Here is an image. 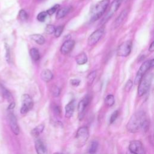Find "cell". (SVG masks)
I'll use <instances>...</instances> for the list:
<instances>
[{"label":"cell","mask_w":154,"mask_h":154,"mask_svg":"<svg viewBox=\"0 0 154 154\" xmlns=\"http://www.w3.org/2000/svg\"><path fill=\"white\" fill-rule=\"evenodd\" d=\"M148 126V122L146 114L143 111H139L134 113L128 121L126 128L130 132L135 133L141 128L146 129Z\"/></svg>","instance_id":"cell-1"},{"label":"cell","mask_w":154,"mask_h":154,"mask_svg":"<svg viewBox=\"0 0 154 154\" xmlns=\"http://www.w3.org/2000/svg\"><path fill=\"white\" fill-rule=\"evenodd\" d=\"M109 2V0H102L93 7L91 12V22H94L98 20L103 14Z\"/></svg>","instance_id":"cell-2"},{"label":"cell","mask_w":154,"mask_h":154,"mask_svg":"<svg viewBox=\"0 0 154 154\" xmlns=\"http://www.w3.org/2000/svg\"><path fill=\"white\" fill-rule=\"evenodd\" d=\"M153 75L152 73H145L139 82L138 87V95L143 96L149 90L152 83Z\"/></svg>","instance_id":"cell-3"},{"label":"cell","mask_w":154,"mask_h":154,"mask_svg":"<svg viewBox=\"0 0 154 154\" xmlns=\"http://www.w3.org/2000/svg\"><path fill=\"white\" fill-rule=\"evenodd\" d=\"M14 105H15L14 103L12 102L8 106V122H9V125L11 131L15 135H17L19 134L20 130H19V127L17 123V119L13 112V109L14 107Z\"/></svg>","instance_id":"cell-4"},{"label":"cell","mask_w":154,"mask_h":154,"mask_svg":"<svg viewBox=\"0 0 154 154\" xmlns=\"http://www.w3.org/2000/svg\"><path fill=\"white\" fill-rule=\"evenodd\" d=\"M154 65V60L152 59L150 60H147L144 61L141 66H140L138 71L137 73L136 77L135 78V84H138L140 80L141 79L142 77L144 76L145 73L147 72L148 70H149L150 68H152Z\"/></svg>","instance_id":"cell-5"},{"label":"cell","mask_w":154,"mask_h":154,"mask_svg":"<svg viewBox=\"0 0 154 154\" xmlns=\"http://www.w3.org/2000/svg\"><path fill=\"white\" fill-rule=\"evenodd\" d=\"M89 138V131L87 126H82L79 128L76 134L77 143L79 146H82L85 144Z\"/></svg>","instance_id":"cell-6"},{"label":"cell","mask_w":154,"mask_h":154,"mask_svg":"<svg viewBox=\"0 0 154 154\" xmlns=\"http://www.w3.org/2000/svg\"><path fill=\"white\" fill-rule=\"evenodd\" d=\"M34 105L33 100L31 97L28 94H24L22 96V106L20 108V113L22 114H26L32 109Z\"/></svg>","instance_id":"cell-7"},{"label":"cell","mask_w":154,"mask_h":154,"mask_svg":"<svg viewBox=\"0 0 154 154\" xmlns=\"http://www.w3.org/2000/svg\"><path fill=\"white\" fill-rule=\"evenodd\" d=\"M132 43L131 40H127L123 42L117 48V54L120 57H127L128 56L132 49Z\"/></svg>","instance_id":"cell-8"},{"label":"cell","mask_w":154,"mask_h":154,"mask_svg":"<svg viewBox=\"0 0 154 154\" xmlns=\"http://www.w3.org/2000/svg\"><path fill=\"white\" fill-rule=\"evenodd\" d=\"M122 1V0H114L111 2V4L110 5L108 11L107 12V13L106 14V15L105 16V17L103 18V19L101 21L102 24L106 23L114 15V14L119 9Z\"/></svg>","instance_id":"cell-9"},{"label":"cell","mask_w":154,"mask_h":154,"mask_svg":"<svg viewBox=\"0 0 154 154\" xmlns=\"http://www.w3.org/2000/svg\"><path fill=\"white\" fill-rule=\"evenodd\" d=\"M129 150L134 154H145L142 143L138 140L131 141L129 145Z\"/></svg>","instance_id":"cell-10"},{"label":"cell","mask_w":154,"mask_h":154,"mask_svg":"<svg viewBox=\"0 0 154 154\" xmlns=\"http://www.w3.org/2000/svg\"><path fill=\"white\" fill-rule=\"evenodd\" d=\"M104 34V28H99L94 31L88 38V45L89 46H93L96 44L99 40L102 38Z\"/></svg>","instance_id":"cell-11"},{"label":"cell","mask_w":154,"mask_h":154,"mask_svg":"<svg viewBox=\"0 0 154 154\" xmlns=\"http://www.w3.org/2000/svg\"><path fill=\"white\" fill-rule=\"evenodd\" d=\"M89 100L88 97H85L81 100L78 105V118L80 120H82L84 116L85 115V112L86 108L88 104Z\"/></svg>","instance_id":"cell-12"},{"label":"cell","mask_w":154,"mask_h":154,"mask_svg":"<svg viewBox=\"0 0 154 154\" xmlns=\"http://www.w3.org/2000/svg\"><path fill=\"white\" fill-rule=\"evenodd\" d=\"M75 41L72 40H67L65 41L60 48V51L61 54L64 55H66L69 52H70L73 49L75 46Z\"/></svg>","instance_id":"cell-13"},{"label":"cell","mask_w":154,"mask_h":154,"mask_svg":"<svg viewBox=\"0 0 154 154\" xmlns=\"http://www.w3.org/2000/svg\"><path fill=\"white\" fill-rule=\"evenodd\" d=\"M129 13V9L126 8L123 10L121 13L119 15V16L117 17V19L115 20L114 24H113V27L114 28H118L124 21L126 16H128V14Z\"/></svg>","instance_id":"cell-14"},{"label":"cell","mask_w":154,"mask_h":154,"mask_svg":"<svg viewBox=\"0 0 154 154\" xmlns=\"http://www.w3.org/2000/svg\"><path fill=\"white\" fill-rule=\"evenodd\" d=\"M75 100H71L69 102L65 107V116L66 118H70L74 112L75 110Z\"/></svg>","instance_id":"cell-15"},{"label":"cell","mask_w":154,"mask_h":154,"mask_svg":"<svg viewBox=\"0 0 154 154\" xmlns=\"http://www.w3.org/2000/svg\"><path fill=\"white\" fill-rule=\"evenodd\" d=\"M35 149L37 154H46V147L40 139L35 141Z\"/></svg>","instance_id":"cell-16"},{"label":"cell","mask_w":154,"mask_h":154,"mask_svg":"<svg viewBox=\"0 0 154 154\" xmlns=\"http://www.w3.org/2000/svg\"><path fill=\"white\" fill-rule=\"evenodd\" d=\"M40 77H41V79L43 81H45L46 82H48L52 79L54 75H53L52 72L50 70L45 69L41 72Z\"/></svg>","instance_id":"cell-17"},{"label":"cell","mask_w":154,"mask_h":154,"mask_svg":"<svg viewBox=\"0 0 154 154\" xmlns=\"http://www.w3.org/2000/svg\"><path fill=\"white\" fill-rule=\"evenodd\" d=\"M30 38L32 40L35 42L38 45H43L45 43V37L39 34H34L30 35Z\"/></svg>","instance_id":"cell-18"},{"label":"cell","mask_w":154,"mask_h":154,"mask_svg":"<svg viewBox=\"0 0 154 154\" xmlns=\"http://www.w3.org/2000/svg\"><path fill=\"white\" fill-rule=\"evenodd\" d=\"M76 62L79 65H82L87 62V57L84 52H81L78 54L76 58Z\"/></svg>","instance_id":"cell-19"},{"label":"cell","mask_w":154,"mask_h":154,"mask_svg":"<svg viewBox=\"0 0 154 154\" xmlns=\"http://www.w3.org/2000/svg\"><path fill=\"white\" fill-rule=\"evenodd\" d=\"M69 10H70V8L67 7L60 8L57 13V15H56L57 19H59L64 17L69 12Z\"/></svg>","instance_id":"cell-20"},{"label":"cell","mask_w":154,"mask_h":154,"mask_svg":"<svg viewBox=\"0 0 154 154\" xmlns=\"http://www.w3.org/2000/svg\"><path fill=\"white\" fill-rule=\"evenodd\" d=\"M29 54H30L31 57L34 61H37L40 60V53L38 50L37 48H31L29 51Z\"/></svg>","instance_id":"cell-21"},{"label":"cell","mask_w":154,"mask_h":154,"mask_svg":"<svg viewBox=\"0 0 154 154\" xmlns=\"http://www.w3.org/2000/svg\"><path fill=\"white\" fill-rule=\"evenodd\" d=\"M99 144L96 141H93L91 142L88 147V153L90 154H95L98 149Z\"/></svg>","instance_id":"cell-22"},{"label":"cell","mask_w":154,"mask_h":154,"mask_svg":"<svg viewBox=\"0 0 154 154\" xmlns=\"http://www.w3.org/2000/svg\"><path fill=\"white\" fill-rule=\"evenodd\" d=\"M45 129V125L44 124H40L36 126L35 128H34L31 131V134L34 136H38Z\"/></svg>","instance_id":"cell-23"},{"label":"cell","mask_w":154,"mask_h":154,"mask_svg":"<svg viewBox=\"0 0 154 154\" xmlns=\"http://www.w3.org/2000/svg\"><path fill=\"white\" fill-rule=\"evenodd\" d=\"M105 103L108 106H112L115 103L114 97L112 94H108L105 99Z\"/></svg>","instance_id":"cell-24"},{"label":"cell","mask_w":154,"mask_h":154,"mask_svg":"<svg viewBox=\"0 0 154 154\" xmlns=\"http://www.w3.org/2000/svg\"><path fill=\"white\" fill-rule=\"evenodd\" d=\"M96 76V72L95 70L92 71L91 72H90L88 75L87 76V82L88 84H91L93 83V82L94 81L95 78Z\"/></svg>","instance_id":"cell-25"},{"label":"cell","mask_w":154,"mask_h":154,"mask_svg":"<svg viewBox=\"0 0 154 154\" xmlns=\"http://www.w3.org/2000/svg\"><path fill=\"white\" fill-rule=\"evenodd\" d=\"M18 17L22 21H25L28 19V15L24 10H20L19 12Z\"/></svg>","instance_id":"cell-26"},{"label":"cell","mask_w":154,"mask_h":154,"mask_svg":"<svg viewBox=\"0 0 154 154\" xmlns=\"http://www.w3.org/2000/svg\"><path fill=\"white\" fill-rule=\"evenodd\" d=\"M1 88L2 93L4 96V97H5L7 98V99H8V100H11L12 99V96H11V94L10 93V91L7 89H6L3 85H1Z\"/></svg>","instance_id":"cell-27"},{"label":"cell","mask_w":154,"mask_h":154,"mask_svg":"<svg viewBox=\"0 0 154 154\" xmlns=\"http://www.w3.org/2000/svg\"><path fill=\"white\" fill-rule=\"evenodd\" d=\"M55 29V26H54L53 25L50 24V25H48L46 26V28L45 29V31L48 34H51L54 33Z\"/></svg>","instance_id":"cell-28"},{"label":"cell","mask_w":154,"mask_h":154,"mask_svg":"<svg viewBox=\"0 0 154 154\" xmlns=\"http://www.w3.org/2000/svg\"><path fill=\"white\" fill-rule=\"evenodd\" d=\"M47 16H48V14H47L46 11H42L38 14V15L37 16V19L38 21L42 22L45 21Z\"/></svg>","instance_id":"cell-29"},{"label":"cell","mask_w":154,"mask_h":154,"mask_svg":"<svg viewBox=\"0 0 154 154\" xmlns=\"http://www.w3.org/2000/svg\"><path fill=\"white\" fill-rule=\"evenodd\" d=\"M63 29H64V26H62V25L58 26V27L55 28V31H54L55 36L56 37H59L61 35V34H62Z\"/></svg>","instance_id":"cell-30"},{"label":"cell","mask_w":154,"mask_h":154,"mask_svg":"<svg viewBox=\"0 0 154 154\" xmlns=\"http://www.w3.org/2000/svg\"><path fill=\"white\" fill-rule=\"evenodd\" d=\"M52 94L54 97H58L60 94V89L57 86H54L51 90Z\"/></svg>","instance_id":"cell-31"},{"label":"cell","mask_w":154,"mask_h":154,"mask_svg":"<svg viewBox=\"0 0 154 154\" xmlns=\"http://www.w3.org/2000/svg\"><path fill=\"white\" fill-rule=\"evenodd\" d=\"M59 7H60V5H59L58 4L55 5L54 6H53L52 7H51V8L48 9V10L46 11L47 14H49V15H52V14H53L58 10V8H59Z\"/></svg>","instance_id":"cell-32"},{"label":"cell","mask_w":154,"mask_h":154,"mask_svg":"<svg viewBox=\"0 0 154 154\" xmlns=\"http://www.w3.org/2000/svg\"><path fill=\"white\" fill-rule=\"evenodd\" d=\"M119 116V111L117 110L114 111L111 115L109 118V123H112Z\"/></svg>","instance_id":"cell-33"},{"label":"cell","mask_w":154,"mask_h":154,"mask_svg":"<svg viewBox=\"0 0 154 154\" xmlns=\"http://www.w3.org/2000/svg\"><path fill=\"white\" fill-rule=\"evenodd\" d=\"M132 85H133L132 81L131 79H129V80L127 81V82H126V85H125V91H129L131 90V89Z\"/></svg>","instance_id":"cell-34"},{"label":"cell","mask_w":154,"mask_h":154,"mask_svg":"<svg viewBox=\"0 0 154 154\" xmlns=\"http://www.w3.org/2000/svg\"><path fill=\"white\" fill-rule=\"evenodd\" d=\"M70 84L72 85H74V86H78L79 85V84H80V80L78 79H71L70 81Z\"/></svg>","instance_id":"cell-35"},{"label":"cell","mask_w":154,"mask_h":154,"mask_svg":"<svg viewBox=\"0 0 154 154\" xmlns=\"http://www.w3.org/2000/svg\"><path fill=\"white\" fill-rule=\"evenodd\" d=\"M149 51L150 52H153L154 51V42H152V43L150 44L149 48Z\"/></svg>","instance_id":"cell-36"},{"label":"cell","mask_w":154,"mask_h":154,"mask_svg":"<svg viewBox=\"0 0 154 154\" xmlns=\"http://www.w3.org/2000/svg\"><path fill=\"white\" fill-rule=\"evenodd\" d=\"M126 154H134V153H132L131 152H130L129 150V151H128L126 153Z\"/></svg>","instance_id":"cell-37"},{"label":"cell","mask_w":154,"mask_h":154,"mask_svg":"<svg viewBox=\"0 0 154 154\" xmlns=\"http://www.w3.org/2000/svg\"><path fill=\"white\" fill-rule=\"evenodd\" d=\"M54 154H63V153H54Z\"/></svg>","instance_id":"cell-38"},{"label":"cell","mask_w":154,"mask_h":154,"mask_svg":"<svg viewBox=\"0 0 154 154\" xmlns=\"http://www.w3.org/2000/svg\"><path fill=\"white\" fill-rule=\"evenodd\" d=\"M38 1H43V0H38Z\"/></svg>","instance_id":"cell-39"}]
</instances>
